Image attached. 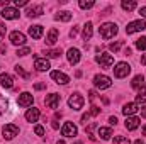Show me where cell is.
<instances>
[{
	"label": "cell",
	"instance_id": "3",
	"mask_svg": "<svg viewBox=\"0 0 146 144\" xmlns=\"http://www.w3.org/2000/svg\"><path fill=\"white\" fill-rule=\"evenodd\" d=\"M129 73H131V66H129L126 61L117 63L115 68H114V76H115V78H126Z\"/></svg>",
	"mask_w": 146,
	"mask_h": 144
},
{
	"label": "cell",
	"instance_id": "9",
	"mask_svg": "<svg viewBox=\"0 0 146 144\" xmlns=\"http://www.w3.org/2000/svg\"><path fill=\"white\" fill-rule=\"evenodd\" d=\"M61 134L65 137H75L78 134V129H76V126L73 122H65V126L61 127Z\"/></svg>",
	"mask_w": 146,
	"mask_h": 144
},
{
	"label": "cell",
	"instance_id": "2",
	"mask_svg": "<svg viewBox=\"0 0 146 144\" xmlns=\"http://www.w3.org/2000/svg\"><path fill=\"white\" fill-rule=\"evenodd\" d=\"M94 85L99 88V90H106V88H110L112 87V80L106 75H95L94 76Z\"/></svg>",
	"mask_w": 146,
	"mask_h": 144
},
{
	"label": "cell",
	"instance_id": "25",
	"mask_svg": "<svg viewBox=\"0 0 146 144\" xmlns=\"http://www.w3.org/2000/svg\"><path fill=\"white\" fill-rule=\"evenodd\" d=\"M99 136H100V139L107 141V139H110V136H112V129L110 127H99Z\"/></svg>",
	"mask_w": 146,
	"mask_h": 144
},
{
	"label": "cell",
	"instance_id": "14",
	"mask_svg": "<svg viewBox=\"0 0 146 144\" xmlns=\"http://www.w3.org/2000/svg\"><path fill=\"white\" fill-rule=\"evenodd\" d=\"M131 87H133V88H136V90H139V92L146 90L145 76H143V75H138V76H134V80L131 81Z\"/></svg>",
	"mask_w": 146,
	"mask_h": 144
},
{
	"label": "cell",
	"instance_id": "26",
	"mask_svg": "<svg viewBox=\"0 0 146 144\" xmlns=\"http://www.w3.org/2000/svg\"><path fill=\"white\" fill-rule=\"evenodd\" d=\"M54 19L56 20H61V22H68V20H72V14L70 12H58L54 15Z\"/></svg>",
	"mask_w": 146,
	"mask_h": 144
},
{
	"label": "cell",
	"instance_id": "33",
	"mask_svg": "<svg viewBox=\"0 0 146 144\" xmlns=\"http://www.w3.org/2000/svg\"><path fill=\"white\" fill-rule=\"evenodd\" d=\"M121 46H122V41H115V42H112L109 46V49L112 51V53H117L119 49H121Z\"/></svg>",
	"mask_w": 146,
	"mask_h": 144
},
{
	"label": "cell",
	"instance_id": "39",
	"mask_svg": "<svg viewBox=\"0 0 146 144\" xmlns=\"http://www.w3.org/2000/svg\"><path fill=\"white\" fill-rule=\"evenodd\" d=\"M14 5L15 7H24V5H27V0H15Z\"/></svg>",
	"mask_w": 146,
	"mask_h": 144
},
{
	"label": "cell",
	"instance_id": "21",
	"mask_svg": "<svg viewBox=\"0 0 146 144\" xmlns=\"http://www.w3.org/2000/svg\"><path fill=\"white\" fill-rule=\"evenodd\" d=\"M29 36L33 39H41V36H42V26H31L29 27Z\"/></svg>",
	"mask_w": 146,
	"mask_h": 144
},
{
	"label": "cell",
	"instance_id": "27",
	"mask_svg": "<svg viewBox=\"0 0 146 144\" xmlns=\"http://www.w3.org/2000/svg\"><path fill=\"white\" fill-rule=\"evenodd\" d=\"M121 7L126 10V12H131V10H134L136 9V2H127V0H122V3H121Z\"/></svg>",
	"mask_w": 146,
	"mask_h": 144
},
{
	"label": "cell",
	"instance_id": "38",
	"mask_svg": "<svg viewBox=\"0 0 146 144\" xmlns=\"http://www.w3.org/2000/svg\"><path fill=\"white\" fill-rule=\"evenodd\" d=\"M88 114H90V115H99V114H100V108H99V107H95V105H92V107H90V112H88Z\"/></svg>",
	"mask_w": 146,
	"mask_h": 144
},
{
	"label": "cell",
	"instance_id": "17",
	"mask_svg": "<svg viewBox=\"0 0 146 144\" xmlns=\"http://www.w3.org/2000/svg\"><path fill=\"white\" fill-rule=\"evenodd\" d=\"M66 56H68V61H70V65H76V63L80 61V58H82V54H80V51H78L76 48H72V49H68Z\"/></svg>",
	"mask_w": 146,
	"mask_h": 144
},
{
	"label": "cell",
	"instance_id": "35",
	"mask_svg": "<svg viewBox=\"0 0 146 144\" xmlns=\"http://www.w3.org/2000/svg\"><path fill=\"white\" fill-rule=\"evenodd\" d=\"M31 53V48H21V49H17V56H27Z\"/></svg>",
	"mask_w": 146,
	"mask_h": 144
},
{
	"label": "cell",
	"instance_id": "12",
	"mask_svg": "<svg viewBox=\"0 0 146 144\" xmlns=\"http://www.w3.org/2000/svg\"><path fill=\"white\" fill-rule=\"evenodd\" d=\"M10 42L14 46H24L26 44V36L19 31H14V32H10Z\"/></svg>",
	"mask_w": 146,
	"mask_h": 144
},
{
	"label": "cell",
	"instance_id": "5",
	"mask_svg": "<svg viewBox=\"0 0 146 144\" xmlns=\"http://www.w3.org/2000/svg\"><path fill=\"white\" fill-rule=\"evenodd\" d=\"M83 104H85V98H83L80 93H73L72 97L68 98V105H70V108H73V110L83 108Z\"/></svg>",
	"mask_w": 146,
	"mask_h": 144
},
{
	"label": "cell",
	"instance_id": "34",
	"mask_svg": "<svg viewBox=\"0 0 146 144\" xmlns=\"http://www.w3.org/2000/svg\"><path fill=\"white\" fill-rule=\"evenodd\" d=\"M61 54V49H51V51H46V56L49 58H58Z\"/></svg>",
	"mask_w": 146,
	"mask_h": 144
},
{
	"label": "cell",
	"instance_id": "15",
	"mask_svg": "<svg viewBox=\"0 0 146 144\" xmlns=\"http://www.w3.org/2000/svg\"><path fill=\"white\" fill-rule=\"evenodd\" d=\"M138 110H139V107H138L136 102H129V104H126V105L122 107V114H124L126 117H131V115H134Z\"/></svg>",
	"mask_w": 146,
	"mask_h": 144
},
{
	"label": "cell",
	"instance_id": "41",
	"mask_svg": "<svg viewBox=\"0 0 146 144\" xmlns=\"http://www.w3.org/2000/svg\"><path fill=\"white\" fill-rule=\"evenodd\" d=\"M90 117H92L90 114H83V115H82V122H83V124H87V120H88Z\"/></svg>",
	"mask_w": 146,
	"mask_h": 144
},
{
	"label": "cell",
	"instance_id": "50",
	"mask_svg": "<svg viewBox=\"0 0 146 144\" xmlns=\"http://www.w3.org/2000/svg\"><path fill=\"white\" fill-rule=\"evenodd\" d=\"M56 144H65V141H58Z\"/></svg>",
	"mask_w": 146,
	"mask_h": 144
},
{
	"label": "cell",
	"instance_id": "20",
	"mask_svg": "<svg viewBox=\"0 0 146 144\" xmlns=\"http://www.w3.org/2000/svg\"><path fill=\"white\" fill-rule=\"evenodd\" d=\"M139 122H141V120H139L138 117H133V115H131V117L126 119V129H127V131H134V129L139 127Z\"/></svg>",
	"mask_w": 146,
	"mask_h": 144
},
{
	"label": "cell",
	"instance_id": "11",
	"mask_svg": "<svg viewBox=\"0 0 146 144\" xmlns=\"http://www.w3.org/2000/svg\"><path fill=\"white\" fill-rule=\"evenodd\" d=\"M60 100H61V97L58 93H51V95H48L44 98V104H46V107H49V108H58Z\"/></svg>",
	"mask_w": 146,
	"mask_h": 144
},
{
	"label": "cell",
	"instance_id": "40",
	"mask_svg": "<svg viewBox=\"0 0 146 144\" xmlns=\"http://www.w3.org/2000/svg\"><path fill=\"white\" fill-rule=\"evenodd\" d=\"M3 37H5V26L0 24V41L3 42Z\"/></svg>",
	"mask_w": 146,
	"mask_h": 144
},
{
	"label": "cell",
	"instance_id": "46",
	"mask_svg": "<svg viewBox=\"0 0 146 144\" xmlns=\"http://www.w3.org/2000/svg\"><path fill=\"white\" fill-rule=\"evenodd\" d=\"M141 65H145V66H146V53L141 56Z\"/></svg>",
	"mask_w": 146,
	"mask_h": 144
},
{
	"label": "cell",
	"instance_id": "13",
	"mask_svg": "<svg viewBox=\"0 0 146 144\" xmlns=\"http://www.w3.org/2000/svg\"><path fill=\"white\" fill-rule=\"evenodd\" d=\"M51 78H53L58 85H66V83L70 81V76L65 75V73H61V71H51Z\"/></svg>",
	"mask_w": 146,
	"mask_h": 144
},
{
	"label": "cell",
	"instance_id": "48",
	"mask_svg": "<svg viewBox=\"0 0 146 144\" xmlns=\"http://www.w3.org/2000/svg\"><path fill=\"white\" fill-rule=\"evenodd\" d=\"M134 144H146L145 141H141V139H138V141H134Z\"/></svg>",
	"mask_w": 146,
	"mask_h": 144
},
{
	"label": "cell",
	"instance_id": "31",
	"mask_svg": "<svg viewBox=\"0 0 146 144\" xmlns=\"http://www.w3.org/2000/svg\"><path fill=\"white\" fill-rule=\"evenodd\" d=\"M136 48H138L139 51H145L146 49V37H139V39L136 41Z\"/></svg>",
	"mask_w": 146,
	"mask_h": 144
},
{
	"label": "cell",
	"instance_id": "8",
	"mask_svg": "<svg viewBox=\"0 0 146 144\" xmlns=\"http://www.w3.org/2000/svg\"><path fill=\"white\" fill-rule=\"evenodd\" d=\"M19 15H21V12L15 7H3V10H2V17L5 20H15V19H19Z\"/></svg>",
	"mask_w": 146,
	"mask_h": 144
},
{
	"label": "cell",
	"instance_id": "6",
	"mask_svg": "<svg viewBox=\"0 0 146 144\" xmlns=\"http://www.w3.org/2000/svg\"><path fill=\"white\" fill-rule=\"evenodd\" d=\"M145 29H146V20H133V22L127 24L126 32L134 34V32H139V31H145Z\"/></svg>",
	"mask_w": 146,
	"mask_h": 144
},
{
	"label": "cell",
	"instance_id": "30",
	"mask_svg": "<svg viewBox=\"0 0 146 144\" xmlns=\"http://www.w3.org/2000/svg\"><path fill=\"white\" fill-rule=\"evenodd\" d=\"M145 102H146V90L138 92V95H136V104H145Z\"/></svg>",
	"mask_w": 146,
	"mask_h": 144
},
{
	"label": "cell",
	"instance_id": "37",
	"mask_svg": "<svg viewBox=\"0 0 146 144\" xmlns=\"http://www.w3.org/2000/svg\"><path fill=\"white\" fill-rule=\"evenodd\" d=\"M34 132H36V136H44V127L42 126H36L34 127Z\"/></svg>",
	"mask_w": 146,
	"mask_h": 144
},
{
	"label": "cell",
	"instance_id": "16",
	"mask_svg": "<svg viewBox=\"0 0 146 144\" xmlns=\"http://www.w3.org/2000/svg\"><path fill=\"white\" fill-rule=\"evenodd\" d=\"M34 68H36L37 71H48L51 66H49V61H48L46 58H36V61H34Z\"/></svg>",
	"mask_w": 146,
	"mask_h": 144
},
{
	"label": "cell",
	"instance_id": "28",
	"mask_svg": "<svg viewBox=\"0 0 146 144\" xmlns=\"http://www.w3.org/2000/svg\"><path fill=\"white\" fill-rule=\"evenodd\" d=\"M114 144H131V141L127 136H117L114 137Z\"/></svg>",
	"mask_w": 146,
	"mask_h": 144
},
{
	"label": "cell",
	"instance_id": "18",
	"mask_svg": "<svg viewBox=\"0 0 146 144\" xmlns=\"http://www.w3.org/2000/svg\"><path fill=\"white\" fill-rule=\"evenodd\" d=\"M0 83H2V87H3V88H7V90H9V88H12V87H14V78H12L9 73H2V75H0Z\"/></svg>",
	"mask_w": 146,
	"mask_h": 144
},
{
	"label": "cell",
	"instance_id": "24",
	"mask_svg": "<svg viewBox=\"0 0 146 144\" xmlns=\"http://www.w3.org/2000/svg\"><path fill=\"white\" fill-rule=\"evenodd\" d=\"M42 14V7L41 5H34V7H29L27 9V15L29 17H39Z\"/></svg>",
	"mask_w": 146,
	"mask_h": 144
},
{
	"label": "cell",
	"instance_id": "22",
	"mask_svg": "<svg viewBox=\"0 0 146 144\" xmlns=\"http://www.w3.org/2000/svg\"><path fill=\"white\" fill-rule=\"evenodd\" d=\"M94 26H92V22H87L85 26H83V32H82V36H83V41L87 42V41H90V37H92V32H94V29H92Z\"/></svg>",
	"mask_w": 146,
	"mask_h": 144
},
{
	"label": "cell",
	"instance_id": "10",
	"mask_svg": "<svg viewBox=\"0 0 146 144\" xmlns=\"http://www.w3.org/2000/svg\"><path fill=\"white\" fill-rule=\"evenodd\" d=\"M33 102H34V98H33V95H31L29 92L21 93V95H19V98H17V104H19L21 107H31V105H33Z\"/></svg>",
	"mask_w": 146,
	"mask_h": 144
},
{
	"label": "cell",
	"instance_id": "44",
	"mask_svg": "<svg viewBox=\"0 0 146 144\" xmlns=\"http://www.w3.org/2000/svg\"><path fill=\"white\" fill-rule=\"evenodd\" d=\"M34 88H36V90H42V88H46V85H44V83H36Z\"/></svg>",
	"mask_w": 146,
	"mask_h": 144
},
{
	"label": "cell",
	"instance_id": "1",
	"mask_svg": "<svg viewBox=\"0 0 146 144\" xmlns=\"http://www.w3.org/2000/svg\"><path fill=\"white\" fill-rule=\"evenodd\" d=\"M99 34L102 39H112V37L117 34V26L114 24V22H106V24H102L100 27H99Z\"/></svg>",
	"mask_w": 146,
	"mask_h": 144
},
{
	"label": "cell",
	"instance_id": "7",
	"mask_svg": "<svg viewBox=\"0 0 146 144\" xmlns=\"http://www.w3.org/2000/svg\"><path fill=\"white\" fill-rule=\"evenodd\" d=\"M95 61L100 65V68H110V66L114 65V58H112V54H107V53L99 54V56L95 58Z\"/></svg>",
	"mask_w": 146,
	"mask_h": 144
},
{
	"label": "cell",
	"instance_id": "4",
	"mask_svg": "<svg viewBox=\"0 0 146 144\" xmlns=\"http://www.w3.org/2000/svg\"><path fill=\"white\" fill-rule=\"evenodd\" d=\"M2 134H3V139L10 141V139H14L19 134V127L15 124H5L3 129H2Z\"/></svg>",
	"mask_w": 146,
	"mask_h": 144
},
{
	"label": "cell",
	"instance_id": "36",
	"mask_svg": "<svg viewBox=\"0 0 146 144\" xmlns=\"http://www.w3.org/2000/svg\"><path fill=\"white\" fill-rule=\"evenodd\" d=\"M15 73H17V75H21V76H22V78H26V80L29 78V73L24 71V68H22V66H15Z\"/></svg>",
	"mask_w": 146,
	"mask_h": 144
},
{
	"label": "cell",
	"instance_id": "45",
	"mask_svg": "<svg viewBox=\"0 0 146 144\" xmlns=\"http://www.w3.org/2000/svg\"><path fill=\"white\" fill-rule=\"evenodd\" d=\"M109 122H110V124H114V126H115V124H117V119H115V117L112 115V117H109Z\"/></svg>",
	"mask_w": 146,
	"mask_h": 144
},
{
	"label": "cell",
	"instance_id": "23",
	"mask_svg": "<svg viewBox=\"0 0 146 144\" xmlns=\"http://www.w3.org/2000/svg\"><path fill=\"white\" fill-rule=\"evenodd\" d=\"M56 41H58V29H51V31L48 32L46 42H48L49 46H53V44H56Z\"/></svg>",
	"mask_w": 146,
	"mask_h": 144
},
{
	"label": "cell",
	"instance_id": "19",
	"mask_svg": "<svg viewBox=\"0 0 146 144\" xmlns=\"http://www.w3.org/2000/svg\"><path fill=\"white\" fill-rule=\"evenodd\" d=\"M39 115H41V112H39V108H29L27 112H26V120L27 122H37V119H39Z\"/></svg>",
	"mask_w": 146,
	"mask_h": 144
},
{
	"label": "cell",
	"instance_id": "29",
	"mask_svg": "<svg viewBox=\"0 0 146 144\" xmlns=\"http://www.w3.org/2000/svg\"><path fill=\"white\" fill-rule=\"evenodd\" d=\"M78 5H80V9H92L95 3H94L92 0H88V2H87V0H80V2H78Z\"/></svg>",
	"mask_w": 146,
	"mask_h": 144
},
{
	"label": "cell",
	"instance_id": "42",
	"mask_svg": "<svg viewBox=\"0 0 146 144\" xmlns=\"http://www.w3.org/2000/svg\"><path fill=\"white\" fill-rule=\"evenodd\" d=\"M76 34H78V26H75L72 31H70V36H72V37H75Z\"/></svg>",
	"mask_w": 146,
	"mask_h": 144
},
{
	"label": "cell",
	"instance_id": "47",
	"mask_svg": "<svg viewBox=\"0 0 146 144\" xmlns=\"http://www.w3.org/2000/svg\"><path fill=\"white\" fill-rule=\"evenodd\" d=\"M139 110H141V115H143V117L146 119V107H141Z\"/></svg>",
	"mask_w": 146,
	"mask_h": 144
},
{
	"label": "cell",
	"instance_id": "51",
	"mask_svg": "<svg viewBox=\"0 0 146 144\" xmlns=\"http://www.w3.org/2000/svg\"><path fill=\"white\" fill-rule=\"evenodd\" d=\"M75 144H82V143H75Z\"/></svg>",
	"mask_w": 146,
	"mask_h": 144
},
{
	"label": "cell",
	"instance_id": "43",
	"mask_svg": "<svg viewBox=\"0 0 146 144\" xmlns=\"http://www.w3.org/2000/svg\"><path fill=\"white\" fill-rule=\"evenodd\" d=\"M138 12H139V15H141L143 19H146V7H141V9H139Z\"/></svg>",
	"mask_w": 146,
	"mask_h": 144
},
{
	"label": "cell",
	"instance_id": "49",
	"mask_svg": "<svg viewBox=\"0 0 146 144\" xmlns=\"http://www.w3.org/2000/svg\"><path fill=\"white\" fill-rule=\"evenodd\" d=\"M143 136H146V126H143Z\"/></svg>",
	"mask_w": 146,
	"mask_h": 144
},
{
	"label": "cell",
	"instance_id": "32",
	"mask_svg": "<svg viewBox=\"0 0 146 144\" xmlns=\"http://www.w3.org/2000/svg\"><path fill=\"white\" fill-rule=\"evenodd\" d=\"M7 108H9V102L0 95V114H3V112H7Z\"/></svg>",
	"mask_w": 146,
	"mask_h": 144
}]
</instances>
